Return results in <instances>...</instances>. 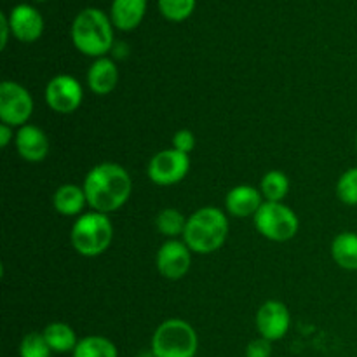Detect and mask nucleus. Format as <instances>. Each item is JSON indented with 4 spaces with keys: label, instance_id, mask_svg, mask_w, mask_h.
I'll return each instance as SVG.
<instances>
[{
    "label": "nucleus",
    "instance_id": "1",
    "mask_svg": "<svg viewBox=\"0 0 357 357\" xmlns=\"http://www.w3.org/2000/svg\"><path fill=\"white\" fill-rule=\"evenodd\" d=\"M84 194L93 211L110 213L124 208L132 194V180L124 166L117 162H101L87 171L84 178Z\"/></svg>",
    "mask_w": 357,
    "mask_h": 357
},
{
    "label": "nucleus",
    "instance_id": "2",
    "mask_svg": "<svg viewBox=\"0 0 357 357\" xmlns=\"http://www.w3.org/2000/svg\"><path fill=\"white\" fill-rule=\"evenodd\" d=\"M229 218L216 206H202L187 218L183 241L192 253L211 255L222 250L229 237Z\"/></svg>",
    "mask_w": 357,
    "mask_h": 357
},
{
    "label": "nucleus",
    "instance_id": "3",
    "mask_svg": "<svg viewBox=\"0 0 357 357\" xmlns=\"http://www.w3.org/2000/svg\"><path fill=\"white\" fill-rule=\"evenodd\" d=\"M70 37L79 52L89 58H103L114 49V23L96 7L82 9L73 20Z\"/></svg>",
    "mask_w": 357,
    "mask_h": 357
},
{
    "label": "nucleus",
    "instance_id": "4",
    "mask_svg": "<svg viewBox=\"0 0 357 357\" xmlns=\"http://www.w3.org/2000/svg\"><path fill=\"white\" fill-rule=\"evenodd\" d=\"M114 241V225L105 213L86 211L73 222L70 229V244L73 250L86 258L103 255Z\"/></svg>",
    "mask_w": 357,
    "mask_h": 357
},
{
    "label": "nucleus",
    "instance_id": "5",
    "mask_svg": "<svg viewBox=\"0 0 357 357\" xmlns=\"http://www.w3.org/2000/svg\"><path fill=\"white\" fill-rule=\"evenodd\" d=\"M153 357H195L199 337L188 321L171 317L155 328L150 342Z\"/></svg>",
    "mask_w": 357,
    "mask_h": 357
},
{
    "label": "nucleus",
    "instance_id": "6",
    "mask_svg": "<svg viewBox=\"0 0 357 357\" xmlns=\"http://www.w3.org/2000/svg\"><path fill=\"white\" fill-rule=\"evenodd\" d=\"M255 229L272 243H288L298 234L300 220L284 202L265 201L253 216Z\"/></svg>",
    "mask_w": 357,
    "mask_h": 357
},
{
    "label": "nucleus",
    "instance_id": "7",
    "mask_svg": "<svg viewBox=\"0 0 357 357\" xmlns=\"http://www.w3.org/2000/svg\"><path fill=\"white\" fill-rule=\"evenodd\" d=\"M33 96L20 82L3 80L0 84V121L2 124L21 128L33 115Z\"/></svg>",
    "mask_w": 357,
    "mask_h": 357
},
{
    "label": "nucleus",
    "instance_id": "8",
    "mask_svg": "<svg viewBox=\"0 0 357 357\" xmlns=\"http://www.w3.org/2000/svg\"><path fill=\"white\" fill-rule=\"evenodd\" d=\"M190 171V155L178 152L173 146L160 150L150 159L146 166V176L153 185L173 187L183 181Z\"/></svg>",
    "mask_w": 357,
    "mask_h": 357
},
{
    "label": "nucleus",
    "instance_id": "9",
    "mask_svg": "<svg viewBox=\"0 0 357 357\" xmlns=\"http://www.w3.org/2000/svg\"><path fill=\"white\" fill-rule=\"evenodd\" d=\"M45 103L54 114L70 115L80 108L84 101L82 84L73 75L59 73L54 75L45 86Z\"/></svg>",
    "mask_w": 357,
    "mask_h": 357
},
{
    "label": "nucleus",
    "instance_id": "10",
    "mask_svg": "<svg viewBox=\"0 0 357 357\" xmlns=\"http://www.w3.org/2000/svg\"><path fill=\"white\" fill-rule=\"evenodd\" d=\"M192 251L180 239H167L157 250L155 265L159 274L167 281H180L192 267Z\"/></svg>",
    "mask_w": 357,
    "mask_h": 357
},
{
    "label": "nucleus",
    "instance_id": "11",
    "mask_svg": "<svg viewBox=\"0 0 357 357\" xmlns=\"http://www.w3.org/2000/svg\"><path fill=\"white\" fill-rule=\"evenodd\" d=\"M291 326L289 309L279 300H267L257 312V330L261 338L268 342H278L288 335Z\"/></svg>",
    "mask_w": 357,
    "mask_h": 357
},
{
    "label": "nucleus",
    "instance_id": "12",
    "mask_svg": "<svg viewBox=\"0 0 357 357\" xmlns=\"http://www.w3.org/2000/svg\"><path fill=\"white\" fill-rule=\"evenodd\" d=\"M9 24L14 37L24 44L38 40L44 33V17L35 7L28 3H17L10 9Z\"/></svg>",
    "mask_w": 357,
    "mask_h": 357
},
{
    "label": "nucleus",
    "instance_id": "13",
    "mask_svg": "<svg viewBox=\"0 0 357 357\" xmlns=\"http://www.w3.org/2000/svg\"><path fill=\"white\" fill-rule=\"evenodd\" d=\"M14 145L21 159L33 164L42 162L49 155V149H51L47 135L33 124H24L17 128Z\"/></svg>",
    "mask_w": 357,
    "mask_h": 357
},
{
    "label": "nucleus",
    "instance_id": "14",
    "mask_svg": "<svg viewBox=\"0 0 357 357\" xmlns=\"http://www.w3.org/2000/svg\"><path fill=\"white\" fill-rule=\"evenodd\" d=\"M265 202L260 188H255L251 185H237L230 188L225 197V209L229 215L236 218H250L257 215L258 209Z\"/></svg>",
    "mask_w": 357,
    "mask_h": 357
},
{
    "label": "nucleus",
    "instance_id": "15",
    "mask_svg": "<svg viewBox=\"0 0 357 357\" xmlns=\"http://www.w3.org/2000/svg\"><path fill=\"white\" fill-rule=\"evenodd\" d=\"M87 87L91 93L98 94V96H107V94L114 93L115 87L119 84V68L112 58H98L94 59L93 65L87 70Z\"/></svg>",
    "mask_w": 357,
    "mask_h": 357
},
{
    "label": "nucleus",
    "instance_id": "16",
    "mask_svg": "<svg viewBox=\"0 0 357 357\" xmlns=\"http://www.w3.org/2000/svg\"><path fill=\"white\" fill-rule=\"evenodd\" d=\"M146 13V0H112L110 20L115 28L131 31L139 26Z\"/></svg>",
    "mask_w": 357,
    "mask_h": 357
},
{
    "label": "nucleus",
    "instance_id": "17",
    "mask_svg": "<svg viewBox=\"0 0 357 357\" xmlns=\"http://www.w3.org/2000/svg\"><path fill=\"white\" fill-rule=\"evenodd\" d=\"M87 206L84 188L75 183H65L56 188L52 195V208L61 216H80Z\"/></svg>",
    "mask_w": 357,
    "mask_h": 357
},
{
    "label": "nucleus",
    "instance_id": "18",
    "mask_svg": "<svg viewBox=\"0 0 357 357\" xmlns=\"http://www.w3.org/2000/svg\"><path fill=\"white\" fill-rule=\"evenodd\" d=\"M331 258L344 271H357V232H340L331 241Z\"/></svg>",
    "mask_w": 357,
    "mask_h": 357
},
{
    "label": "nucleus",
    "instance_id": "19",
    "mask_svg": "<svg viewBox=\"0 0 357 357\" xmlns=\"http://www.w3.org/2000/svg\"><path fill=\"white\" fill-rule=\"evenodd\" d=\"M45 342L51 347L52 352L56 354H66V352H73V349L79 344L75 330L70 324L61 323V321H54L49 323L42 331Z\"/></svg>",
    "mask_w": 357,
    "mask_h": 357
},
{
    "label": "nucleus",
    "instance_id": "20",
    "mask_svg": "<svg viewBox=\"0 0 357 357\" xmlns=\"http://www.w3.org/2000/svg\"><path fill=\"white\" fill-rule=\"evenodd\" d=\"M72 357H119L117 345L103 335H87L79 338Z\"/></svg>",
    "mask_w": 357,
    "mask_h": 357
},
{
    "label": "nucleus",
    "instance_id": "21",
    "mask_svg": "<svg viewBox=\"0 0 357 357\" xmlns=\"http://www.w3.org/2000/svg\"><path fill=\"white\" fill-rule=\"evenodd\" d=\"M187 227V216L176 208H164L155 216V229L166 239H178L183 237Z\"/></svg>",
    "mask_w": 357,
    "mask_h": 357
},
{
    "label": "nucleus",
    "instance_id": "22",
    "mask_svg": "<svg viewBox=\"0 0 357 357\" xmlns=\"http://www.w3.org/2000/svg\"><path fill=\"white\" fill-rule=\"evenodd\" d=\"M260 192L265 201L282 202L289 192V178L279 169H272L264 174L260 181Z\"/></svg>",
    "mask_w": 357,
    "mask_h": 357
},
{
    "label": "nucleus",
    "instance_id": "23",
    "mask_svg": "<svg viewBox=\"0 0 357 357\" xmlns=\"http://www.w3.org/2000/svg\"><path fill=\"white\" fill-rule=\"evenodd\" d=\"M159 9L166 20L181 23L192 16L195 9V0H159Z\"/></svg>",
    "mask_w": 357,
    "mask_h": 357
},
{
    "label": "nucleus",
    "instance_id": "24",
    "mask_svg": "<svg viewBox=\"0 0 357 357\" xmlns=\"http://www.w3.org/2000/svg\"><path fill=\"white\" fill-rule=\"evenodd\" d=\"M335 192L345 206H357V167H349L340 174Z\"/></svg>",
    "mask_w": 357,
    "mask_h": 357
},
{
    "label": "nucleus",
    "instance_id": "25",
    "mask_svg": "<svg viewBox=\"0 0 357 357\" xmlns=\"http://www.w3.org/2000/svg\"><path fill=\"white\" fill-rule=\"evenodd\" d=\"M52 351L38 331L26 333L20 342V357H51Z\"/></svg>",
    "mask_w": 357,
    "mask_h": 357
},
{
    "label": "nucleus",
    "instance_id": "26",
    "mask_svg": "<svg viewBox=\"0 0 357 357\" xmlns=\"http://www.w3.org/2000/svg\"><path fill=\"white\" fill-rule=\"evenodd\" d=\"M195 135L190 131V129H180V131L174 132L173 136V149L178 150V152H183L187 155H190L195 150Z\"/></svg>",
    "mask_w": 357,
    "mask_h": 357
},
{
    "label": "nucleus",
    "instance_id": "27",
    "mask_svg": "<svg viewBox=\"0 0 357 357\" xmlns=\"http://www.w3.org/2000/svg\"><path fill=\"white\" fill-rule=\"evenodd\" d=\"M246 357H271L272 356V342L265 340V338H257V340H251L246 345V351H244Z\"/></svg>",
    "mask_w": 357,
    "mask_h": 357
},
{
    "label": "nucleus",
    "instance_id": "28",
    "mask_svg": "<svg viewBox=\"0 0 357 357\" xmlns=\"http://www.w3.org/2000/svg\"><path fill=\"white\" fill-rule=\"evenodd\" d=\"M9 35H13L9 24V16L7 14H0V49L7 47V42H9Z\"/></svg>",
    "mask_w": 357,
    "mask_h": 357
},
{
    "label": "nucleus",
    "instance_id": "29",
    "mask_svg": "<svg viewBox=\"0 0 357 357\" xmlns=\"http://www.w3.org/2000/svg\"><path fill=\"white\" fill-rule=\"evenodd\" d=\"M14 138H16V132H14L13 126L0 124V146H2V149H7L9 143L14 142Z\"/></svg>",
    "mask_w": 357,
    "mask_h": 357
},
{
    "label": "nucleus",
    "instance_id": "30",
    "mask_svg": "<svg viewBox=\"0 0 357 357\" xmlns=\"http://www.w3.org/2000/svg\"><path fill=\"white\" fill-rule=\"evenodd\" d=\"M356 150H357V135H356Z\"/></svg>",
    "mask_w": 357,
    "mask_h": 357
},
{
    "label": "nucleus",
    "instance_id": "31",
    "mask_svg": "<svg viewBox=\"0 0 357 357\" xmlns=\"http://www.w3.org/2000/svg\"><path fill=\"white\" fill-rule=\"evenodd\" d=\"M37 2H45V0H37Z\"/></svg>",
    "mask_w": 357,
    "mask_h": 357
}]
</instances>
